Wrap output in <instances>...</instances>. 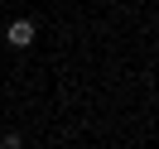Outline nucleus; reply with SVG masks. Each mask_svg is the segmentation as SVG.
Masks as SVG:
<instances>
[{
    "label": "nucleus",
    "instance_id": "obj_1",
    "mask_svg": "<svg viewBox=\"0 0 159 149\" xmlns=\"http://www.w3.org/2000/svg\"><path fill=\"white\" fill-rule=\"evenodd\" d=\"M5 39H10L15 48H29V43H34V24L29 20H15L10 29H5Z\"/></svg>",
    "mask_w": 159,
    "mask_h": 149
},
{
    "label": "nucleus",
    "instance_id": "obj_2",
    "mask_svg": "<svg viewBox=\"0 0 159 149\" xmlns=\"http://www.w3.org/2000/svg\"><path fill=\"white\" fill-rule=\"evenodd\" d=\"M20 144H24L20 135H5V139H0V149H20Z\"/></svg>",
    "mask_w": 159,
    "mask_h": 149
}]
</instances>
